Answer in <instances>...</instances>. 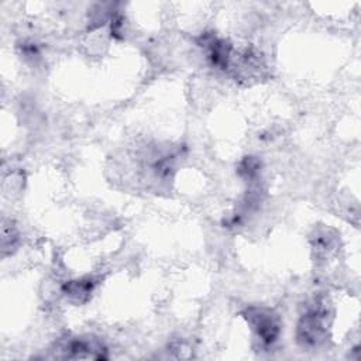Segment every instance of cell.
Wrapping results in <instances>:
<instances>
[{"instance_id": "obj_1", "label": "cell", "mask_w": 361, "mask_h": 361, "mask_svg": "<svg viewBox=\"0 0 361 361\" xmlns=\"http://www.w3.org/2000/svg\"><path fill=\"white\" fill-rule=\"evenodd\" d=\"M250 320L257 330L258 336L265 341V343H272L278 333H279V326L271 313L257 309L254 313H250Z\"/></svg>"}]
</instances>
